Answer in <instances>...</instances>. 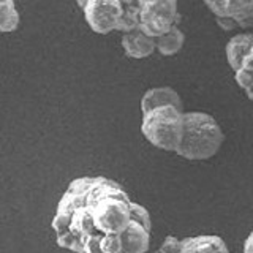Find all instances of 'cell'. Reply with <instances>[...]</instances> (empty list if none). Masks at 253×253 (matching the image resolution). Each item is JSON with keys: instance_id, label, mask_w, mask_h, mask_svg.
Returning a JSON list of instances; mask_svg holds the SVG:
<instances>
[{"instance_id": "obj_15", "label": "cell", "mask_w": 253, "mask_h": 253, "mask_svg": "<svg viewBox=\"0 0 253 253\" xmlns=\"http://www.w3.org/2000/svg\"><path fill=\"white\" fill-rule=\"evenodd\" d=\"M179 250H180V239L179 237L166 236L155 253H179Z\"/></svg>"}, {"instance_id": "obj_11", "label": "cell", "mask_w": 253, "mask_h": 253, "mask_svg": "<svg viewBox=\"0 0 253 253\" xmlns=\"http://www.w3.org/2000/svg\"><path fill=\"white\" fill-rule=\"evenodd\" d=\"M185 43V35L179 26H172L168 32L155 38V47L165 57L176 55Z\"/></svg>"}, {"instance_id": "obj_16", "label": "cell", "mask_w": 253, "mask_h": 253, "mask_svg": "<svg viewBox=\"0 0 253 253\" xmlns=\"http://www.w3.org/2000/svg\"><path fill=\"white\" fill-rule=\"evenodd\" d=\"M215 22H217V26L225 32H233L239 29V24H237V21L231 18V16H215Z\"/></svg>"}, {"instance_id": "obj_13", "label": "cell", "mask_w": 253, "mask_h": 253, "mask_svg": "<svg viewBox=\"0 0 253 253\" xmlns=\"http://www.w3.org/2000/svg\"><path fill=\"white\" fill-rule=\"evenodd\" d=\"M139 29V13H138V6L136 3H130L125 5L124 13L121 16V21L117 24V32L125 34V32H131Z\"/></svg>"}, {"instance_id": "obj_19", "label": "cell", "mask_w": 253, "mask_h": 253, "mask_svg": "<svg viewBox=\"0 0 253 253\" xmlns=\"http://www.w3.org/2000/svg\"><path fill=\"white\" fill-rule=\"evenodd\" d=\"M85 2H87V0H76V3H78L79 8H81V10H83V6L85 5Z\"/></svg>"}, {"instance_id": "obj_1", "label": "cell", "mask_w": 253, "mask_h": 253, "mask_svg": "<svg viewBox=\"0 0 253 253\" xmlns=\"http://www.w3.org/2000/svg\"><path fill=\"white\" fill-rule=\"evenodd\" d=\"M51 228L59 247L71 253H147L152 239L149 211L105 176L71 180Z\"/></svg>"}, {"instance_id": "obj_10", "label": "cell", "mask_w": 253, "mask_h": 253, "mask_svg": "<svg viewBox=\"0 0 253 253\" xmlns=\"http://www.w3.org/2000/svg\"><path fill=\"white\" fill-rule=\"evenodd\" d=\"M253 46V32H241L228 40L225 46V57L226 63L233 71L241 65L244 57L250 52Z\"/></svg>"}, {"instance_id": "obj_20", "label": "cell", "mask_w": 253, "mask_h": 253, "mask_svg": "<svg viewBox=\"0 0 253 253\" xmlns=\"http://www.w3.org/2000/svg\"><path fill=\"white\" fill-rule=\"evenodd\" d=\"M124 5H130V3H134V0H122Z\"/></svg>"}, {"instance_id": "obj_2", "label": "cell", "mask_w": 253, "mask_h": 253, "mask_svg": "<svg viewBox=\"0 0 253 253\" xmlns=\"http://www.w3.org/2000/svg\"><path fill=\"white\" fill-rule=\"evenodd\" d=\"M225 141L217 119L204 111H184V133L176 154L185 160L203 162L215 157Z\"/></svg>"}, {"instance_id": "obj_21", "label": "cell", "mask_w": 253, "mask_h": 253, "mask_svg": "<svg viewBox=\"0 0 253 253\" xmlns=\"http://www.w3.org/2000/svg\"><path fill=\"white\" fill-rule=\"evenodd\" d=\"M250 52H252V54H253V46H252V49H250Z\"/></svg>"}, {"instance_id": "obj_14", "label": "cell", "mask_w": 253, "mask_h": 253, "mask_svg": "<svg viewBox=\"0 0 253 253\" xmlns=\"http://www.w3.org/2000/svg\"><path fill=\"white\" fill-rule=\"evenodd\" d=\"M253 78V54L249 52L241 62V65L234 70V81L244 90Z\"/></svg>"}, {"instance_id": "obj_12", "label": "cell", "mask_w": 253, "mask_h": 253, "mask_svg": "<svg viewBox=\"0 0 253 253\" xmlns=\"http://www.w3.org/2000/svg\"><path fill=\"white\" fill-rule=\"evenodd\" d=\"M19 26V13L14 0H0V34H11Z\"/></svg>"}, {"instance_id": "obj_7", "label": "cell", "mask_w": 253, "mask_h": 253, "mask_svg": "<svg viewBox=\"0 0 253 253\" xmlns=\"http://www.w3.org/2000/svg\"><path fill=\"white\" fill-rule=\"evenodd\" d=\"M163 105H172L177 106L180 109H184V103H182L180 95L176 89H172L169 85H155L147 89L141 97V113H146V111L157 108V106H163Z\"/></svg>"}, {"instance_id": "obj_5", "label": "cell", "mask_w": 253, "mask_h": 253, "mask_svg": "<svg viewBox=\"0 0 253 253\" xmlns=\"http://www.w3.org/2000/svg\"><path fill=\"white\" fill-rule=\"evenodd\" d=\"M124 8L122 0H87L83 13L87 26L95 34L108 35L117 29Z\"/></svg>"}, {"instance_id": "obj_3", "label": "cell", "mask_w": 253, "mask_h": 253, "mask_svg": "<svg viewBox=\"0 0 253 253\" xmlns=\"http://www.w3.org/2000/svg\"><path fill=\"white\" fill-rule=\"evenodd\" d=\"M141 133L154 147L176 154L184 133V109L163 105L146 111L141 119Z\"/></svg>"}, {"instance_id": "obj_18", "label": "cell", "mask_w": 253, "mask_h": 253, "mask_svg": "<svg viewBox=\"0 0 253 253\" xmlns=\"http://www.w3.org/2000/svg\"><path fill=\"white\" fill-rule=\"evenodd\" d=\"M244 93H245V97H247L250 101H253V78H252L250 84L244 89Z\"/></svg>"}, {"instance_id": "obj_17", "label": "cell", "mask_w": 253, "mask_h": 253, "mask_svg": "<svg viewBox=\"0 0 253 253\" xmlns=\"http://www.w3.org/2000/svg\"><path fill=\"white\" fill-rule=\"evenodd\" d=\"M242 253H253V231L247 236V239L244 241V250Z\"/></svg>"}, {"instance_id": "obj_6", "label": "cell", "mask_w": 253, "mask_h": 253, "mask_svg": "<svg viewBox=\"0 0 253 253\" xmlns=\"http://www.w3.org/2000/svg\"><path fill=\"white\" fill-rule=\"evenodd\" d=\"M121 44L125 55L130 59H147L157 51L155 38L147 35L141 29L122 34Z\"/></svg>"}, {"instance_id": "obj_4", "label": "cell", "mask_w": 253, "mask_h": 253, "mask_svg": "<svg viewBox=\"0 0 253 253\" xmlns=\"http://www.w3.org/2000/svg\"><path fill=\"white\" fill-rule=\"evenodd\" d=\"M139 13V29L150 37H160L180 19L179 0H134Z\"/></svg>"}, {"instance_id": "obj_9", "label": "cell", "mask_w": 253, "mask_h": 253, "mask_svg": "<svg viewBox=\"0 0 253 253\" xmlns=\"http://www.w3.org/2000/svg\"><path fill=\"white\" fill-rule=\"evenodd\" d=\"M213 16H231L234 19L253 18V0H204Z\"/></svg>"}, {"instance_id": "obj_8", "label": "cell", "mask_w": 253, "mask_h": 253, "mask_svg": "<svg viewBox=\"0 0 253 253\" xmlns=\"http://www.w3.org/2000/svg\"><path fill=\"white\" fill-rule=\"evenodd\" d=\"M179 253H229V249L220 236L200 234L180 239Z\"/></svg>"}]
</instances>
